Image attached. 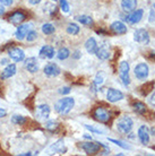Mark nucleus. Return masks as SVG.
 <instances>
[{
  "label": "nucleus",
  "instance_id": "nucleus-1",
  "mask_svg": "<svg viewBox=\"0 0 155 156\" xmlns=\"http://www.w3.org/2000/svg\"><path fill=\"white\" fill-rule=\"evenodd\" d=\"M75 105V100L73 98H60L59 101L56 102L54 104V110L59 114H67L69 113L71 109Z\"/></svg>",
  "mask_w": 155,
  "mask_h": 156
},
{
  "label": "nucleus",
  "instance_id": "nucleus-2",
  "mask_svg": "<svg viewBox=\"0 0 155 156\" xmlns=\"http://www.w3.org/2000/svg\"><path fill=\"white\" fill-rule=\"evenodd\" d=\"M132 126H134V121L128 115H124L121 117L118 122H117V129L120 133H124V135H127L132 131Z\"/></svg>",
  "mask_w": 155,
  "mask_h": 156
},
{
  "label": "nucleus",
  "instance_id": "nucleus-3",
  "mask_svg": "<svg viewBox=\"0 0 155 156\" xmlns=\"http://www.w3.org/2000/svg\"><path fill=\"white\" fill-rule=\"evenodd\" d=\"M93 118L96 121L101 122V123H108L109 120L111 119V114H110V112L105 108H103V106H97L96 109L94 110Z\"/></svg>",
  "mask_w": 155,
  "mask_h": 156
},
{
  "label": "nucleus",
  "instance_id": "nucleus-4",
  "mask_svg": "<svg viewBox=\"0 0 155 156\" xmlns=\"http://www.w3.org/2000/svg\"><path fill=\"white\" fill-rule=\"evenodd\" d=\"M129 63L127 61H121L119 66V77L124 86H128L130 84V78H129Z\"/></svg>",
  "mask_w": 155,
  "mask_h": 156
},
{
  "label": "nucleus",
  "instance_id": "nucleus-5",
  "mask_svg": "<svg viewBox=\"0 0 155 156\" xmlns=\"http://www.w3.org/2000/svg\"><path fill=\"white\" fill-rule=\"evenodd\" d=\"M134 74H135L136 78L139 80H146L150 74V68L145 62H140L135 67L134 69Z\"/></svg>",
  "mask_w": 155,
  "mask_h": 156
},
{
  "label": "nucleus",
  "instance_id": "nucleus-6",
  "mask_svg": "<svg viewBox=\"0 0 155 156\" xmlns=\"http://www.w3.org/2000/svg\"><path fill=\"white\" fill-rule=\"evenodd\" d=\"M134 40H135L136 42L140 43V44L147 45L148 43H150V34H148V32L146 30L138 28V30H136L134 32Z\"/></svg>",
  "mask_w": 155,
  "mask_h": 156
},
{
  "label": "nucleus",
  "instance_id": "nucleus-7",
  "mask_svg": "<svg viewBox=\"0 0 155 156\" xmlns=\"http://www.w3.org/2000/svg\"><path fill=\"white\" fill-rule=\"evenodd\" d=\"M102 147L101 143H93V141H87V143H83L81 144V148L83 151L88 154V155H94L96 153L100 152Z\"/></svg>",
  "mask_w": 155,
  "mask_h": 156
},
{
  "label": "nucleus",
  "instance_id": "nucleus-8",
  "mask_svg": "<svg viewBox=\"0 0 155 156\" xmlns=\"http://www.w3.org/2000/svg\"><path fill=\"white\" fill-rule=\"evenodd\" d=\"M143 15H144L143 9H135L134 12H132L126 18H124V20H126L127 23L130 24V25H135V24L139 23L140 20H142Z\"/></svg>",
  "mask_w": 155,
  "mask_h": 156
},
{
  "label": "nucleus",
  "instance_id": "nucleus-9",
  "mask_svg": "<svg viewBox=\"0 0 155 156\" xmlns=\"http://www.w3.org/2000/svg\"><path fill=\"white\" fill-rule=\"evenodd\" d=\"M124 93L119 90H116V88H109L108 93H106V98H108L109 102L111 103H116L118 101H121L124 100Z\"/></svg>",
  "mask_w": 155,
  "mask_h": 156
},
{
  "label": "nucleus",
  "instance_id": "nucleus-10",
  "mask_svg": "<svg viewBox=\"0 0 155 156\" xmlns=\"http://www.w3.org/2000/svg\"><path fill=\"white\" fill-rule=\"evenodd\" d=\"M35 115L40 120H47L50 115V108L47 104H41L35 110Z\"/></svg>",
  "mask_w": 155,
  "mask_h": 156
},
{
  "label": "nucleus",
  "instance_id": "nucleus-11",
  "mask_svg": "<svg viewBox=\"0 0 155 156\" xmlns=\"http://www.w3.org/2000/svg\"><path fill=\"white\" fill-rule=\"evenodd\" d=\"M110 30L111 32H113L117 35H124L127 33V26L124 25L122 22L120 20H117V22H113L110 26Z\"/></svg>",
  "mask_w": 155,
  "mask_h": 156
},
{
  "label": "nucleus",
  "instance_id": "nucleus-12",
  "mask_svg": "<svg viewBox=\"0 0 155 156\" xmlns=\"http://www.w3.org/2000/svg\"><path fill=\"white\" fill-rule=\"evenodd\" d=\"M8 55L9 57L15 61V62H20V61H23L24 58H25V53L24 51L20 48H13L8 51Z\"/></svg>",
  "mask_w": 155,
  "mask_h": 156
},
{
  "label": "nucleus",
  "instance_id": "nucleus-13",
  "mask_svg": "<svg viewBox=\"0 0 155 156\" xmlns=\"http://www.w3.org/2000/svg\"><path fill=\"white\" fill-rule=\"evenodd\" d=\"M31 27H32V24H23V25H20L17 27L16 30V39L17 40H24L26 37L27 33L31 31Z\"/></svg>",
  "mask_w": 155,
  "mask_h": 156
},
{
  "label": "nucleus",
  "instance_id": "nucleus-14",
  "mask_svg": "<svg viewBox=\"0 0 155 156\" xmlns=\"http://www.w3.org/2000/svg\"><path fill=\"white\" fill-rule=\"evenodd\" d=\"M24 66L32 74H34V73H36V71L39 70V62H38V59L34 58V57L27 58L25 60V62H24Z\"/></svg>",
  "mask_w": 155,
  "mask_h": 156
},
{
  "label": "nucleus",
  "instance_id": "nucleus-15",
  "mask_svg": "<svg viewBox=\"0 0 155 156\" xmlns=\"http://www.w3.org/2000/svg\"><path fill=\"white\" fill-rule=\"evenodd\" d=\"M44 74L49 76V77H56L60 74V68H59L56 63L49 62L44 67Z\"/></svg>",
  "mask_w": 155,
  "mask_h": 156
},
{
  "label": "nucleus",
  "instance_id": "nucleus-16",
  "mask_svg": "<svg viewBox=\"0 0 155 156\" xmlns=\"http://www.w3.org/2000/svg\"><path fill=\"white\" fill-rule=\"evenodd\" d=\"M138 138L143 145H147L150 141V130L147 126H140L138 129Z\"/></svg>",
  "mask_w": 155,
  "mask_h": 156
},
{
  "label": "nucleus",
  "instance_id": "nucleus-17",
  "mask_svg": "<svg viewBox=\"0 0 155 156\" xmlns=\"http://www.w3.org/2000/svg\"><path fill=\"white\" fill-rule=\"evenodd\" d=\"M25 18H26V14L23 12H20V10H18V12H13L12 15L9 16V22L12 24H14V25H20L22 22H24L25 20Z\"/></svg>",
  "mask_w": 155,
  "mask_h": 156
},
{
  "label": "nucleus",
  "instance_id": "nucleus-18",
  "mask_svg": "<svg viewBox=\"0 0 155 156\" xmlns=\"http://www.w3.org/2000/svg\"><path fill=\"white\" fill-rule=\"evenodd\" d=\"M54 49L51 45H44L41 48L39 52V57L41 59H52L54 57Z\"/></svg>",
  "mask_w": 155,
  "mask_h": 156
},
{
  "label": "nucleus",
  "instance_id": "nucleus-19",
  "mask_svg": "<svg viewBox=\"0 0 155 156\" xmlns=\"http://www.w3.org/2000/svg\"><path fill=\"white\" fill-rule=\"evenodd\" d=\"M95 55H96V57L100 60H106L110 57V49H109V47L106 44H103L100 48H97Z\"/></svg>",
  "mask_w": 155,
  "mask_h": 156
},
{
  "label": "nucleus",
  "instance_id": "nucleus-20",
  "mask_svg": "<svg viewBox=\"0 0 155 156\" xmlns=\"http://www.w3.org/2000/svg\"><path fill=\"white\" fill-rule=\"evenodd\" d=\"M137 7V0H121V8L126 12H134Z\"/></svg>",
  "mask_w": 155,
  "mask_h": 156
},
{
  "label": "nucleus",
  "instance_id": "nucleus-21",
  "mask_svg": "<svg viewBox=\"0 0 155 156\" xmlns=\"http://www.w3.org/2000/svg\"><path fill=\"white\" fill-rule=\"evenodd\" d=\"M16 71H17L16 65H14V63L8 65V66L4 69V71L1 73V79H7V78L13 77V76L16 74Z\"/></svg>",
  "mask_w": 155,
  "mask_h": 156
},
{
  "label": "nucleus",
  "instance_id": "nucleus-22",
  "mask_svg": "<svg viewBox=\"0 0 155 156\" xmlns=\"http://www.w3.org/2000/svg\"><path fill=\"white\" fill-rule=\"evenodd\" d=\"M97 43H96V40L94 39V37H89L87 41L85 42V49L86 51L91 53V55H94L97 50Z\"/></svg>",
  "mask_w": 155,
  "mask_h": 156
},
{
  "label": "nucleus",
  "instance_id": "nucleus-23",
  "mask_svg": "<svg viewBox=\"0 0 155 156\" xmlns=\"http://www.w3.org/2000/svg\"><path fill=\"white\" fill-rule=\"evenodd\" d=\"M51 151H53L56 153H63L66 149H65V143H63V139H59L58 141H56L52 146H51Z\"/></svg>",
  "mask_w": 155,
  "mask_h": 156
},
{
  "label": "nucleus",
  "instance_id": "nucleus-24",
  "mask_svg": "<svg viewBox=\"0 0 155 156\" xmlns=\"http://www.w3.org/2000/svg\"><path fill=\"white\" fill-rule=\"evenodd\" d=\"M132 108H134V111L138 114H144L146 112V106L142 102H136V103H134Z\"/></svg>",
  "mask_w": 155,
  "mask_h": 156
},
{
  "label": "nucleus",
  "instance_id": "nucleus-25",
  "mask_svg": "<svg viewBox=\"0 0 155 156\" xmlns=\"http://www.w3.org/2000/svg\"><path fill=\"white\" fill-rule=\"evenodd\" d=\"M77 20L81 24L85 25V26H91V25L93 24V20H92V17H91V16H86V15L78 16Z\"/></svg>",
  "mask_w": 155,
  "mask_h": 156
},
{
  "label": "nucleus",
  "instance_id": "nucleus-26",
  "mask_svg": "<svg viewBox=\"0 0 155 156\" xmlns=\"http://www.w3.org/2000/svg\"><path fill=\"white\" fill-rule=\"evenodd\" d=\"M43 12L49 14V15H54L57 12V7H56V5L51 4V2H47L43 7Z\"/></svg>",
  "mask_w": 155,
  "mask_h": 156
},
{
  "label": "nucleus",
  "instance_id": "nucleus-27",
  "mask_svg": "<svg viewBox=\"0 0 155 156\" xmlns=\"http://www.w3.org/2000/svg\"><path fill=\"white\" fill-rule=\"evenodd\" d=\"M79 30H81L79 26L75 23H71L67 26V33L70 34V35H77L78 33H79Z\"/></svg>",
  "mask_w": 155,
  "mask_h": 156
},
{
  "label": "nucleus",
  "instance_id": "nucleus-28",
  "mask_svg": "<svg viewBox=\"0 0 155 156\" xmlns=\"http://www.w3.org/2000/svg\"><path fill=\"white\" fill-rule=\"evenodd\" d=\"M54 31H56V28L52 24L50 23H45L42 25V32L45 34V35H50V34H53Z\"/></svg>",
  "mask_w": 155,
  "mask_h": 156
},
{
  "label": "nucleus",
  "instance_id": "nucleus-29",
  "mask_svg": "<svg viewBox=\"0 0 155 156\" xmlns=\"http://www.w3.org/2000/svg\"><path fill=\"white\" fill-rule=\"evenodd\" d=\"M69 55H70V52L67 48H61V49L58 51V53H57V57H58L59 60H65V59H67Z\"/></svg>",
  "mask_w": 155,
  "mask_h": 156
},
{
  "label": "nucleus",
  "instance_id": "nucleus-30",
  "mask_svg": "<svg viewBox=\"0 0 155 156\" xmlns=\"http://www.w3.org/2000/svg\"><path fill=\"white\" fill-rule=\"evenodd\" d=\"M26 118L25 117H22V115H13L12 118V122L14 125H17V126H22L24 123H26Z\"/></svg>",
  "mask_w": 155,
  "mask_h": 156
},
{
  "label": "nucleus",
  "instance_id": "nucleus-31",
  "mask_svg": "<svg viewBox=\"0 0 155 156\" xmlns=\"http://www.w3.org/2000/svg\"><path fill=\"white\" fill-rule=\"evenodd\" d=\"M45 128L53 133V131H57V129L59 128V123L57 121H48L45 123Z\"/></svg>",
  "mask_w": 155,
  "mask_h": 156
},
{
  "label": "nucleus",
  "instance_id": "nucleus-32",
  "mask_svg": "<svg viewBox=\"0 0 155 156\" xmlns=\"http://www.w3.org/2000/svg\"><path fill=\"white\" fill-rule=\"evenodd\" d=\"M59 5H60V8H61L62 12L68 14V12H70V6H69V4L67 2V0H59Z\"/></svg>",
  "mask_w": 155,
  "mask_h": 156
},
{
  "label": "nucleus",
  "instance_id": "nucleus-33",
  "mask_svg": "<svg viewBox=\"0 0 155 156\" xmlns=\"http://www.w3.org/2000/svg\"><path fill=\"white\" fill-rule=\"evenodd\" d=\"M109 141H111V143H113V144L118 145L119 147H121V148H124V149H130V146H129V145H127L126 143H124V141H121V140H117V139L109 138Z\"/></svg>",
  "mask_w": 155,
  "mask_h": 156
},
{
  "label": "nucleus",
  "instance_id": "nucleus-34",
  "mask_svg": "<svg viewBox=\"0 0 155 156\" xmlns=\"http://www.w3.org/2000/svg\"><path fill=\"white\" fill-rule=\"evenodd\" d=\"M104 82V74L103 73H99L95 77V80H94V85L95 86H100L101 84H103Z\"/></svg>",
  "mask_w": 155,
  "mask_h": 156
},
{
  "label": "nucleus",
  "instance_id": "nucleus-35",
  "mask_svg": "<svg viewBox=\"0 0 155 156\" xmlns=\"http://www.w3.org/2000/svg\"><path fill=\"white\" fill-rule=\"evenodd\" d=\"M36 37H38V33H36L35 31H30L28 33H27V35L25 39H26L28 42H33V41L36 40Z\"/></svg>",
  "mask_w": 155,
  "mask_h": 156
},
{
  "label": "nucleus",
  "instance_id": "nucleus-36",
  "mask_svg": "<svg viewBox=\"0 0 155 156\" xmlns=\"http://www.w3.org/2000/svg\"><path fill=\"white\" fill-rule=\"evenodd\" d=\"M148 22H150L151 24H155V10H154V9H151V10H150Z\"/></svg>",
  "mask_w": 155,
  "mask_h": 156
},
{
  "label": "nucleus",
  "instance_id": "nucleus-37",
  "mask_svg": "<svg viewBox=\"0 0 155 156\" xmlns=\"http://www.w3.org/2000/svg\"><path fill=\"white\" fill-rule=\"evenodd\" d=\"M59 93L62 94V95H66V94H69V93H70V87H61V88L59 90Z\"/></svg>",
  "mask_w": 155,
  "mask_h": 156
},
{
  "label": "nucleus",
  "instance_id": "nucleus-38",
  "mask_svg": "<svg viewBox=\"0 0 155 156\" xmlns=\"http://www.w3.org/2000/svg\"><path fill=\"white\" fill-rule=\"evenodd\" d=\"M86 129H88V130H91L92 133H101L102 131L100 130V129H96V128H94V127H92V126H88V125H85Z\"/></svg>",
  "mask_w": 155,
  "mask_h": 156
},
{
  "label": "nucleus",
  "instance_id": "nucleus-39",
  "mask_svg": "<svg viewBox=\"0 0 155 156\" xmlns=\"http://www.w3.org/2000/svg\"><path fill=\"white\" fill-rule=\"evenodd\" d=\"M13 1L14 0H0V2L4 5V6H12Z\"/></svg>",
  "mask_w": 155,
  "mask_h": 156
},
{
  "label": "nucleus",
  "instance_id": "nucleus-40",
  "mask_svg": "<svg viewBox=\"0 0 155 156\" xmlns=\"http://www.w3.org/2000/svg\"><path fill=\"white\" fill-rule=\"evenodd\" d=\"M150 103H151V105H154L155 106V92L151 95V98H150Z\"/></svg>",
  "mask_w": 155,
  "mask_h": 156
},
{
  "label": "nucleus",
  "instance_id": "nucleus-41",
  "mask_svg": "<svg viewBox=\"0 0 155 156\" xmlns=\"http://www.w3.org/2000/svg\"><path fill=\"white\" fill-rule=\"evenodd\" d=\"M6 114H7V112H6V110H4V109H1V108H0V118L6 117Z\"/></svg>",
  "mask_w": 155,
  "mask_h": 156
},
{
  "label": "nucleus",
  "instance_id": "nucleus-42",
  "mask_svg": "<svg viewBox=\"0 0 155 156\" xmlns=\"http://www.w3.org/2000/svg\"><path fill=\"white\" fill-rule=\"evenodd\" d=\"M28 2L31 5H38L41 2V0H28Z\"/></svg>",
  "mask_w": 155,
  "mask_h": 156
},
{
  "label": "nucleus",
  "instance_id": "nucleus-43",
  "mask_svg": "<svg viewBox=\"0 0 155 156\" xmlns=\"http://www.w3.org/2000/svg\"><path fill=\"white\" fill-rule=\"evenodd\" d=\"M79 57H81V52H79V51H76V52H75V55H74V58L78 59Z\"/></svg>",
  "mask_w": 155,
  "mask_h": 156
},
{
  "label": "nucleus",
  "instance_id": "nucleus-44",
  "mask_svg": "<svg viewBox=\"0 0 155 156\" xmlns=\"http://www.w3.org/2000/svg\"><path fill=\"white\" fill-rule=\"evenodd\" d=\"M4 14H5V8L0 5V16H2Z\"/></svg>",
  "mask_w": 155,
  "mask_h": 156
},
{
  "label": "nucleus",
  "instance_id": "nucleus-45",
  "mask_svg": "<svg viewBox=\"0 0 155 156\" xmlns=\"http://www.w3.org/2000/svg\"><path fill=\"white\" fill-rule=\"evenodd\" d=\"M1 65H7V59H2L1 60Z\"/></svg>",
  "mask_w": 155,
  "mask_h": 156
},
{
  "label": "nucleus",
  "instance_id": "nucleus-46",
  "mask_svg": "<svg viewBox=\"0 0 155 156\" xmlns=\"http://www.w3.org/2000/svg\"><path fill=\"white\" fill-rule=\"evenodd\" d=\"M84 138H86V139H92V136H89V135H85Z\"/></svg>",
  "mask_w": 155,
  "mask_h": 156
},
{
  "label": "nucleus",
  "instance_id": "nucleus-47",
  "mask_svg": "<svg viewBox=\"0 0 155 156\" xmlns=\"http://www.w3.org/2000/svg\"><path fill=\"white\" fill-rule=\"evenodd\" d=\"M151 58H153V59L155 60V53H154V55H151Z\"/></svg>",
  "mask_w": 155,
  "mask_h": 156
},
{
  "label": "nucleus",
  "instance_id": "nucleus-48",
  "mask_svg": "<svg viewBox=\"0 0 155 156\" xmlns=\"http://www.w3.org/2000/svg\"><path fill=\"white\" fill-rule=\"evenodd\" d=\"M153 9L155 10V4H153Z\"/></svg>",
  "mask_w": 155,
  "mask_h": 156
},
{
  "label": "nucleus",
  "instance_id": "nucleus-49",
  "mask_svg": "<svg viewBox=\"0 0 155 156\" xmlns=\"http://www.w3.org/2000/svg\"><path fill=\"white\" fill-rule=\"evenodd\" d=\"M52 1H56V0H52Z\"/></svg>",
  "mask_w": 155,
  "mask_h": 156
}]
</instances>
